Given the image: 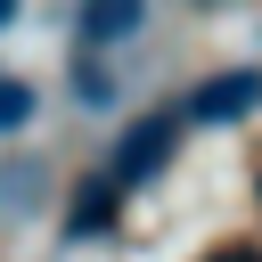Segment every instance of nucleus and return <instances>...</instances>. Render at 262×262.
<instances>
[{
    "label": "nucleus",
    "mask_w": 262,
    "mask_h": 262,
    "mask_svg": "<svg viewBox=\"0 0 262 262\" xmlns=\"http://www.w3.org/2000/svg\"><path fill=\"white\" fill-rule=\"evenodd\" d=\"M205 262H262V246H254V237H229V246H213Z\"/></svg>",
    "instance_id": "6e6552de"
},
{
    "label": "nucleus",
    "mask_w": 262,
    "mask_h": 262,
    "mask_svg": "<svg viewBox=\"0 0 262 262\" xmlns=\"http://www.w3.org/2000/svg\"><path fill=\"white\" fill-rule=\"evenodd\" d=\"M254 106H262V66H229V74L196 82L172 115H180V123H237V115H254Z\"/></svg>",
    "instance_id": "f03ea898"
},
{
    "label": "nucleus",
    "mask_w": 262,
    "mask_h": 262,
    "mask_svg": "<svg viewBox=\"0 0 262 262\" xmlns=\"http://www.w3.org/2000/svg\"><path fill=\"white\" fill-rule=\"evenodd\" d=\"M74 90H82V98H90V106H106V98H115V82H106V74H98V66H90V57H82V66H74Z\"/></svg>",
    "instance_id": "0eeeda50"
},
{
    "label": "nucleus",
    "mask_w": 262,
    "mask_h": 262,
    "mask_svg": "<svg viewBox=\"0 0 262 262\" xmlns=\"http://www.w3.org/2000/svg\"><path fill=\"white\" fill-rule=\"evenodd\" d=\"M139 25H147V8H139V0H98V8H74L82 49H115V41H131Z\"/></svg>",
    "instance_id": "7ed1b4c3"
},
{
    "label": "nucleus",
    "mask_w": 262,
    "mask_h": 262,
    "mask_svg": "<svg viewBox=\"0 0 262 262\" xmlns=\"http://www.w3.org/2000/svg\"><path fill=\"white\" fill-rule=\"evenodd\" d=\"M106 213H115V188H82V205H74V237L106 229Z\"/></svg>",
    "instance_id": "423d86ee"
},
{
    "label": "nucleus",
    "mask_w": 262,
    "mask_h": 262,
    "mask_svg": "<svg viewBox=\"0 0 262 262\" xmlns=\"http://www.w3.org/2000/svg\"><path fill=\"white\" fill-rule=\"evenodd\" d=\"M0 205L8 213H33L41 205V164H0Z\"/></svg>",
    "instance_id": "20e7f679"
},
{
    "label": "nucleus",
    "mask_w": 262,
    "mask_h": 262,
    "mask_svg": "<svg viewBox=\"0 0 262 262\" xmlns=\"http://www.w3.org/2000/svg\"><path fill=\"white\" fill-rule=\"evenodd\" d=\"M16 123H33V82L0 74V131H16Z\"/></svg>",
    "instance_id": "39448f33"
},
{
    "label": "nucleus",
    "mask_w": 262,
    "mask_h": 262,
    "mask_svg": "<svg viewBox=\"0 0 262 262\" xmlns=\"http://www.w3.org/2000/svg\"><path fill=\"white\" fill-rule=\"evenodd\" d=\"M0 25H16V8H8V0H0Z\"/></svg>",
    "instance_id": "1a4fd4ad"
},
{
    "label": "nucleus",
    "mask_w": 262,
    "mask_h": 262,
    "mask_svg": "<svg viewBox=\"0 0 262 262\" xmlns=\"http://www.w3.org/2000/svg\"><path fill=\"white\" fill-rule=\"evenodd\" d=\"M254 196H262V180H254Z\"/></svg>",
    "instance_id": "9d476101"
},
{
    "label": "nucleus",
    "mask_w": 262,
    "mask_h": 262,
    "mask_svg": "<svg viewBox=\"0 0 262 262\" xmlns=\"http://www.w3.org/2000/svg\"><path fill=\"white\" fill-rule=\"evenodd\" d=\"M172 147H180V115H172V106L139 115V123L115 139V156H106V188H139V180H156V172L172 164Z\"/></svg>",
    "instance_id": "f257e3e1"
}]
</instances>
